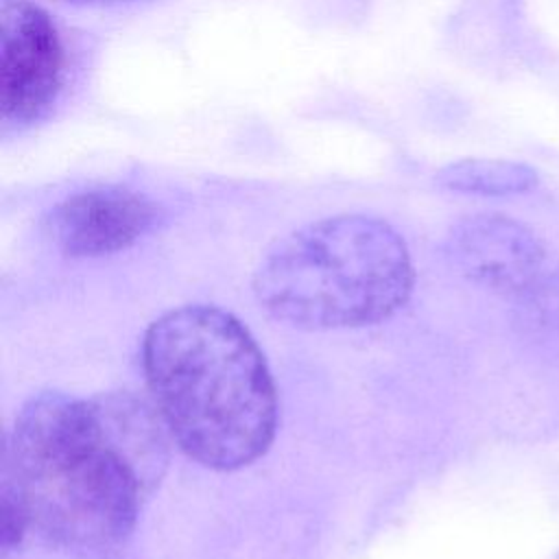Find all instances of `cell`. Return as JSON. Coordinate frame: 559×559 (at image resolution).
<instances>
[{
  "label": "cell",
  "instance_id": "6da1fadb",
  "mask_svg": "<svg viewBox=\"0 0 559 559\" xmlns=\"http://www.w3.org/2000/svg\"><path fill=\"white\" fill-rule=\"evenodd\" d=\"M170 432L133 393L28 400L2 454V491L46 539L105 550L133 528L168 465Z\"/></svg>",
  "mask_w": 559,
  "mask_h": 559
},
{
  "label": "cell",
  "instance_id": "7a4b0ae2",
  "mask_svg": "<svg viewBox=\"0 0 559 559\" xmlns=\"http://www.w3.org/2000/svg\"><path fill=\"white\" fill-rule=\"evenodd\" d=\"M146 384L170 439L197 463L238 469L277 428V395L249 330L216 306H181L144 334Z\"/></svg>",
  "mask_w": 559,
  "mask_h": 559
},
{
  "label": "cell",
  "instance_id": "3957f363",
  "mask_svg": "<svg viewBox=\"0 0 559 559\" xmlns=\"http://www.w3.org/2000/svg\"><path fill=\"white\" fill-rule=\"evenodd\" d=\"M413 280L408 247L386 221L336 214L277 240L253 275V293L282 323L338 330L389 319Z\"/></svg>",
  "mask_w": 559,
  "mask_h": 559
},
{
  "label": "cell",
  "instance_id": "277c9868",
  "mask_svg": "<svg viewBox=\"0 0 559 559\" xmlns=\"http://www.w3.org/2000/svg\"><path fill=\"white\" fill-rule=\"evenodd\" d=\"M0 74L4 127H28L57 103L66 48L52 17L33 0H0Z\"/></svg>",
  "mask_w": 559,
  "mask_h": 559
},
{
  "label": "cell",
  "instance_id": "5b68a950",
  "mask_svg": "<svg viewBox=\"0 0 559 559\" xmlns=\"http://www.w3.org/2000/svg\"><path fill=\"white\" fill-rule=\"evenodd\" d=\"M445 253L454 269L474 284L500 295L531 293L544 271L546 251L522 223L500 214H476L459 221Z\"/></svg>",
  "mask_w": 559,
  "mask_h": 559
},
{
  "label": "cell",
  "instance_id": "8992f818",
  "mask_svg": "<svg viewBox=\"0 0 559 559\" xmlns=\"http://www.w3.org/2000/svg\"><path fill=\"white\" fill-rule=\"evenodd\" d=\"M157 221V205L129 188L103 186L74 192L46 214L44 229L70 258H96L122 251Z\"/></svg>",
  "mask_w": 559,
  "mask_h": 559
},
{
  "label": "cell",
  "instance_id": "52a82bcc",
  "mask_svg": "<svg viewBox=\"0 0 559 559\" xmlns=\"http://www.w3.org/2000/svg\"><path fill=\"white\" fill-rule=\"evenodd\" d=\"M435 181L445 190L463 194L507 197L533 190L539 181V175L535 168L522 162L467 157L441 166L435 175Z\"/></svg>",
  "mask_w": 559,
  "mask_h": 559
}]
</instances>
